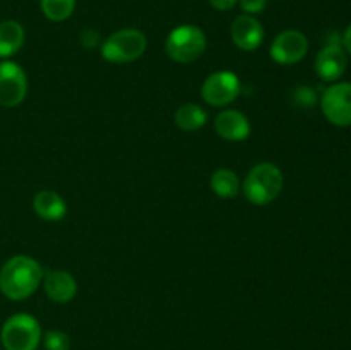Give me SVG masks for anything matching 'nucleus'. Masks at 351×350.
I'll return each mask as SVG.
<instances>
[{
    "instance_id": "nucleus-16",
    "label": "nucleus",
    "mask_w": 351,
    "mask_h": 350,
    "mask_svg": "<svg viewBox=\"0 0 351 350\" xmlns=\"http://www.w3.org/2000/svg\"><path fill=\"white\" fill-rule=\"evenodd\" d=\"M208 122V113L197 103H184L175 110V124L185 132L199 130Z\"/></svg>"
},
{
    "instance_id": "nucleus-18",
    "label": "nucleus",
    "mask_w": 351,
    "mask_h": 350,
    "mask_svg": "<svg viewBox=\"0 0 351 350\" xmlns=\"http://www.w3.org/2000/svg\"><path fill=\"white\" fill-rule=\"evenodd\" d=\"M41 12L53 23L69 19L75 9V0H40Z\"/></svg>"
},
{
    "instance_id": "nucleus-8",
    "label": "nucleus",
    "mask_w": 351,
    "mask_h": 350,
    "mask_svg": "<svg viewBox=\"0 0 351 350\" xmlns=\"http://www.w3.org/2000/svg\"><path fill=\"white\" fill-rule=\"evenodd\" d=\"M326 119L338 127L351 126V82H336L329 86L321 98Z\"/></svg>"
},
{
    "instance_id": "nucleus-23",
    "label": "nucleus",
    "mask_w": 351,
    "mask_h": 350,
    "mask_svg": "<svg viewBox=\"0 0 351 350\" xmlns=\"http://www.w3.org/2000/svg\"><path fill=\"white\" fill-rule=\"evenodd\" d=\"M209 3L216 10H230L239 3V0H209Z\"/></svg>"
},
{
    "instance_id": "nucleus-15",
    "label": "nucleus",
    "mask_w": 351,
    "mask_h": 350,
    "mask_svg": "<svg viewBox=\"0 0 351 350\" xmlns=\"http://www.w3.org/2000/svg\"><path fill=\"white\" fill-rule=\"evenodd\" d=\"M24 45V27L17 21H2L0 23V58H9L16 55Z\"/></svg>"
},
{
    "instance_id": "nucleus-10",
    "label": "nucleus",
    "mask_w": 351,
    "mask_h": 350,
    "mask_svg": "<svg viewBox=\"0 0 351 350\" xmlns=\"http://www.w3.org/2000/svg\"><path fill=\"white\" fill-rule=\"evenodd\" d=\"M230 36H232V41L237 48L243 51H254L263 45L264 27L257 17L242 14L232 23Z\"/></svg>"
},
{
    "instance_id": "nucleus-2",
    "label": "nucleus",
    "mask_w": 351,
    "mask_h": 350,
    "mask_svg": "<svg viewBox=\"0 0 351 350\" xmlns=\"http://www.w3.org/2000/svg\"><path fill=\"white\" fill-rule=\"evenodd\" d=\"M285 175L280 167L271 161L254 165L243 178L242 191L247 201L254 206H266L281 194Z\"/></svg>"
},
{
    "instance_id": "nucleus-3",
    "label": "nucleus",
    "mask_w": 351,
    "mask_h": 350,
    "mask_svg": "<svg viewBox=\"0 0 351 350\" xmlns=\"http://www.w3.org/2000/svg\"><path fill=\"white\" fill-rule=\"evenodd\" d=\"M206 34L194 24H182L170 31L165 43L167 55L178 64H191L202 57L206 51Z\"/></svg>"
},
{
    "instance_id": "nucleus-22",
    "label": "nucleus",
    "mask_w": 351,
    "mask_h": 350,
    "mask_svg": "<svg viewBox=\"0 0 351 350\" xmlns=\"http://www.w3.org/2000/svg\"><path fill=\"white\" fill-rule=\"evenodd\" d=\"M81 41L86 45V47L91 48L99 43V34L93 30H84L81 34Z\"/></svg>"
},
{
    "instance_id": "nucleus-14",
    "label": "nucleus",
    "mask_w": 351,
    "mask_h": 350,
    "mask_svg": "<svg viewBox=\"0 0 351 350\" xmlns=\"http://www.w3.org/2000/svg\"><path fill=\"white\" fill-rule=\"evenodd\" d=\"M33 209L45 222H60L67 215V202L58 192L43 189L33 198Z\"/></svg>"
},
{
    "instance_id": "nucleus-7",
    "label": "nucleus",
    "mask_w": 351,
    "mask_h": 350,
    "mask_svg": "<svg viewBox=\"0 0 351 350\" xmlns=\"http://www.w3.org/2000/svg\"><path fill=\"white\" fill-rule=\"evenodd\" d=\"M26 95L27 75L24 69L16 62H0V106L14 108L24 102Z\"/></svg>"
},
{
    "instance_id": "nucleus-13",
    "label": "nucleus",
    "mask_w": 351,
    "mask_h": 350,
    "mask_svg": "<svg viewBox=\"0 0 351 350\" xmlns=\"http://www.w3.org/2000/svg\"><path fill=\"white\" fill-rule=\"evenodd\" d=\"M41 283L47 297L57 304H67L77 294V281L65 270L45 271Z\"/></svg>"
},
{
    "instance_id": "nucleus-12",
    "label": "nucleus",
    "mask_w": 351,
    "mask_h": 350,
    "mask_svg": "<svg viewBox=\"0 0 351 350\" xmlns=\"http://www.w3.org/2000/svg\"><path fill=\"white\" fill-rule=\"evenodd\" d=\"M346 65H348V58H346L345 50L336 41L326 45L315 58V72L326 82H332L341 78L346 71Z\"/></svg>"
},
{
    "instance_id": "nucleus-24",
    "label": "nucleus",
    "mask_w": 351,
    "mask_h": 350,
    "mask_svg": "<svg viewBox=\"0 0 351 350\" xmlns=\"http://www.w3.org/2000/svg\"><path fill=\"white\" fill-rule=\"evenodd\" d=\"M343 47H345L346 51L351 55V24L348 26V30L345 31V34H343Z\"/></svg>"
},
{
    "instance_id": "nucleus-1",
    "label": "nucleus",
    "mask_w": 351,
    "mask_h": 350,
    "mask_svg": "<svg viewBox=\"0 0 351 350\" xmlns=\"http://www.w3.org/2000/svg\"><path fill=\"white\" fill-rule=\"evenodd\" d=\"M43 275V268L34 257L17 254L0 268V292L10 301H24L38 290Z\"/></svg>"
},
{
    "instance_id": "nucleus-9",
    "label": "nucleus",
    "mask_w": 351,
    "mask_h": 350,
    "mask_svg": "<svg viewBox=\"0 0 351 350\" xmlns=\"http://www.w3.org/2000/svg\"><path fill=\"white\" fill-rule=\"evenodd\" d=\"M308 51V40L302 31L287 30L281 31L273 40L269 55L276 64L293 65L300 62Z\"/></svg>"
},
{
    "instance_id": "nucleus-17",
    "label": "nucleus",
    "mask_w": 351,
    "mask_h": 350,
    "mask_svg": "<svg viewBox=\"0 0 351 350\" xmlns=\"http://www.w3.org/2000/svg\"><path fill=\"white\" fill-rule=\"evenodd\" d=\"M209 184H211L213 192L223 199L235 198L242 191V182H240L239 175L233 170H230V168H218L211 175Z\"/></svg>"
},
{
    "instance_id": "nucleus-11",
    "label": "nucleus",
    "mask_w": 351,
    "mask_h": 350,
    "mask_svg": "<svg viewBox=\"0 0 351 350\" xmlns=\"http://www.w3.org/2000/svg\"><path fill=\"white\" fill-rule=\"evenodd\" d=\"M215 130L221 139L240 143V141L249 139L252 127L245 113L235 108H225L216 115Z\"/></svg>"
},
{
    "instance_id": "nucleus-20",
    "label": "nucleus",
    "mask_w": 351,
    "mask_h": 350,
    "mask_svg": "<svg viewBox=\"0 0 351 350\" xmlns=\"http://www.w3.org/2000/svg\"><path fill=\"white\" fill-rule=\"evenodd\" d=\"M239 3L243 12L254 16V14H259L266 9L267 0H239Z\"/></svg>"
},
{
    "instance_id": "nucleus-19",
    "label": "nucleus",
    "mask_w": 351,
    "mask_h": 350,
    "mask_svg": "<svg viewBox=\"0 0 351 350\" xmlns=\"http://www.w3.org/2000/svg\"><path fill=\"white\" fill-rule=\"evenodd\" d=\"M45 349L47 350H69L71 349V338L67 333L60 329H50L45 333Z\"/></svg>"
},
{
    "instance_id": "nucleus-21",
    "label": "nucleus",
    "mask_w": 351,
    "mask_h": 350,
    "mask_svg": "<svg viewBox=\"0 0 351 350\" xmlns=\"http://www.w3.org/2000/svg\"><path fill=\"white\" fill-rule=\"evenodd\" d=\"M297 100H298V103H302V105L308 106L311 103L315 102V95L311 88H305V86H302V88L297 89Z\"/></svg>"
},
{
    "instance_id": "nucleus-4",
    "label": "nucleus",
    "mask_w": 351,
    "mask_h": 350,
    "mask_svg": "<svg viewBox=\"0 0 351 350\" xmlns=\"http://www.w3.org/2000/svg\"><path fill=\"white\" fill-rule=\"evenodd\" d=\"M147 48V38L136 27L115 31L101 45V57L112 64H129L143 57Z\"/></svg>"
},
{
    "instance_id": "nucleus-5",
    "label": "nucleus",
    "mask_w": 351,
    "mask_h": 350,
    "mask_svg": "<svg viewBox=\"0 0 351 350\" xmlns=\"http://www.w3.org/2000/svg\"><path fill=\"white\" fill-rule=\"evenodd\" d=\"M0 340L5 350H36L41 342V326L34 316L19 312L3 323Z\"/></svg>"
},
{
    "instance_id": "nucleus-6",
    "label": "nucleus",
    "mask_w": 351,
    "mask_h": 350,
    "mask_svg": "<svg viewBox=\"0 0 351 350\" xmlns=\"http://www.w3.org/2000/svg\"><path fill=\"white\" fill-rule=\"evenodd\" d=\"M242 91V84L235 72L218 71L209 74L201 86V96L208 105L226 106L235 102Z\"/></svg>"
}]
</instances>
